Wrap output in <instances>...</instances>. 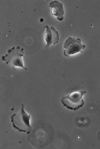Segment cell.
I'll return each instance as SVG.
<instances>
[{"label":"cell","instance_id":"1","mask_svg":"<svg viewBox=\"0 0 100 149\" xmlns=\"http://www.w3.org/2000/svg\"><path fill=\"white\" fill-rule=\"evenodd\" d=\"M24 107L25 105L22 104L19 113L12 114L10 119L14 128L18 130L19 132H26L28 134L32 129L30 125L31 116L25 112Z\"/></svg>","mask_w":100,"mask_h":149},{"label":"cell","instance_id":"2","mask_svg":"<svg viewBox=\"0 0 100 149\" xmlns=\"http://www.w3.org/2000/svg\"><path fill=\"white\" fill-rule=\"evenodd\" d=\"M86 94V92L85 90L73 92L68 95L62 97L61 102L63 106L68 109L77 110L85 104L83 97Z\"/></svg>","mask_w":100,"mask_h":149},{"label":"cell","instance_id":"3","mask_svg":"<svg viewBox=\"0 0 100 149\" xmlns=\"http://www.w3.org/2000/svg\"><path fill=\"white\" fill-rule=\"evenodd\" d=\"M24 54V49L21 47H13L8 50V54H5L1 57V60L5 61L7 64H10L15 70V67L22 68L27 70L23 65L22 57Z\"/></svg>","mask_w":100,"mask_h":149},{"label":"cell","instance_id":"4","mask_svg":"<svg viewBox=\"0 0 100 149\" xmlns=\"http://www.w3.org/2000/svg\"><path fill=\"white\" fill-rule=\"evenodd\" d=\"M63 47L65 49L63 52L64 56L69 57L77 53L83 52V50L86 48V46L82 44L81 40L79 38H75L68 37L64 42Z\"/></svg>","mask_w":100,"mask_h":149},{"label":"cell","instance_id":"5","mask_svg":"<svg viewBox=\"0 0 100 149\" xmlns=\"http://www.w3.org/2000/svg\"><path fill=\"white\" fill-rule=\"evenodd\" d=\"M46 28V31L44 34L45 39L46 41L45 48L49 47L51 45H55L59 41V34L58 31L53 26L49 27L47 25L44 27Z\"/></svg>","mask_w":100,"mask_h":149},{"label":"cell","instance_id":"6","mask_svg":"<svg viewBox=\"0 0 100 149\" xmlns=\"http://www.w3.org/2000/svg\"><path fill=\"white\" fill-rule=\"evenodd\" d=\"M49 7L51 8V13L57 17L60 21L64 19V10L63 4L58 1H53L50 3Z\"/></svg>","mask_w":100,"mask_h":149}]
</instances>
